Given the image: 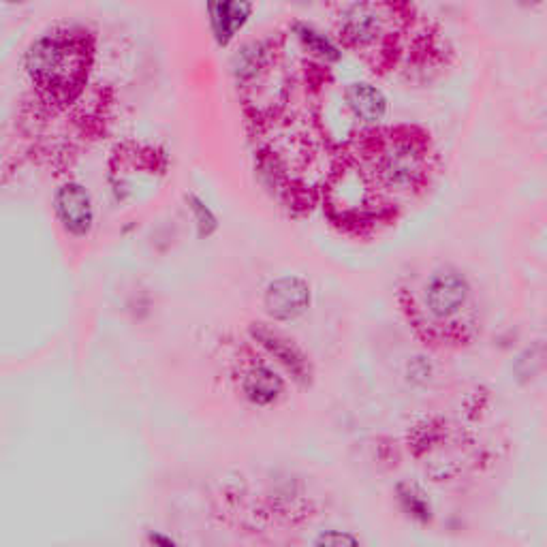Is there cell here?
Returning <instances> with one entry per match:
<instances>
[{
  "label": "cell",
  "instance_id": "1",
  "mask_svg": "<svg viewBox=\"0 0 547 547\" xmlns=\"http://www.w3.org/2000/svg\"><path fill=\"white\" fill-rule=\"evenodd\" d=\"M84 69V52L77 43L58 35H45L30 45L28 71L41 86H75Z\"/></svg>",
  "mask_w": 547,
  "mask_h": 547
},
{
  "label": "cell",
  "instance_id": "2",
  "mask_svg": "<svg viewBox=\"0 0 547 547\" xmlns=\"http://www.w3.org/2000/svg\"><path fill=\"white\" fill-rule=\"evenodd\" d=\"M263 304L274 321L298 319L310 306V287L298 276L276 278L265 289Z\"/></svg>",
  "mask_w": 547,
  "mask_h": 547
},
{
  "label": "cell",
  "instance_id": "3",
  "mask_svg": "<svg viewBox=\"0 0 547 547\" xmlns=\"http://www.w3.org/2000/svg\"><path fill=\"white\" fill-rule=\"evenodd\" d=\"M466 278L456 270L434 272L426 285V306L436 319L458 315L468 300Z\"/></svg>",
  "mask_w": 547,
  "mask_h": 547
},
{
  "label": "cell",
  "instance_id": "4",
  "mask_svg": "<svg viewBox=\"0 0 547 547\" xmlns=\"http://www.w3.org/2000/svg\"><path fill=\"white\" fill-rule=\"evenodd\" d=\"M54 206L58 221L71 236H86L92 227V221H95V210H92L90 195L82 184H62L54 195Z\"/></svg>",
  "mask_w": 547,
  "mask_h": 547
},
{
  "label": "cell",
  "instance_id": "5",
  "mask_svg": "<svg viewBox=\"0 0 547 547\" xmlns=\"http://www.w3.org/2000/svg\"><path fill=\"white\" fill-rule=\"evenodd\" d=\"M253 334L255 338L259 340V345L268 351L272 357H276L280 364H283L291 374L295 381L300 383H306L310 381V364L306 355L293 345V342L289 338H285L283 334L274 332L272 327L263 325V323H257L253 327Z\"/></svg>",
  "mask_w": 547,
  "mask_h": 547
},
{
  "label": "cell",
  "instance_id": "6",
  "mask_svg": "<svg viewBox=\"0 0 547 547\" xmlns=\"http://www.w3.org/2000/svg\"><path fill=\"white\" fill-rule=\"evenodd\" d=\"M283 387V379H280L272 368L263 364L250 366L242 374V392L257 406L274 404L280 398V394H283Z\"/></svg>",
  "mask_w": 547,
  "mask_h": 547
},
{
  "label": "cell",
  "instance_id": "7",
  "mask_svg": "<svg viewBox=\"0 0 547 547\" xmlns=\"http://www.w3.org/2000/svg\"><path fill=\"white\" fill-rule=\"evenodd\" d=\"M342 37L353 45H366L379 37L381 20L370 5H353L347 9L340 24Z\"/></svg>",
  "mask_w": 547,
  "mask_h": 547
},
{
  "label": "cell",
  "instance_id": "8",
  "mask_svg": "<svg viewBox=\"0 0 547 547\" xmlns=\"http://www.w3.org/2000/svg\"><path fill=\"white\" fill-rule=\"evenodd\" d=\"M210 11V24L216 41L221 45H227L238 30L246 24L253 5L248 3H216L208 7Z\"/></svg>",
  "mask_w": 547,
  "mask_h": 547
},
{
  "label": "cell",
  "instance_id": "9",
  "mask_svg": "<svg viewBox=\"0 0 547 547\" xmlns=\"http://www.w3.org/2000/svg\"><path fill=\"white\" fill-rule=\"evenodd\" d=\"M345 99L353 109V114L364 122H379L387 112V99L383 92L366 82L351 84L345 92Z\"/></svg>",
  "mask_w": 547,
  "mask_h": 547
},
{
  "label": "cell",
  "instance_id": "10",
  "mask_svg": "<svg viewBox=\"0 0 547 547\" xmlns=\"http://www.w3.org/2000/svg\"><path fill=\"white\" fill-rule=\"evenodd\" d=\"M398 500H400V505L406 511V515H409V518H413L421 524L430 522V518H432L430 503H428V498L424 496V492H421L417 486H411V483H400V486H398Z\"/></svg>",
  "mask_w": 547,
  "mask_h": 547
},
{
  "label": "cell",
  "instance_id": "11",
  "mask_svg": "<svg viewBox=\"0 0 547 547\" xmlns=\"http://www.w3.org/2000/svg\"><path fill=\"white\" fill-rule=\"evenodd\" d=\"M295 35L304 43V48H308L312 54H317L325 60H338L340 52L336 45L327 39L323 33H319L317 28H312L310 24H295Z\"/></svg>",
  "mask_w": 547,
  "mask_h": 547
},
{
  "label": "cell",
  "instance_id": "12",
  "mask_svg": "<svg viewBox=\"0 0 547 547\" xmlns=\"http://www.w3.org/2000/svg\"><path fill=\"white\" fill-rule=\"evenodd\" d=\"M417 169H419L417 159L409 150H398L396 154L392 152V156H389L387 163H385V174L389 176V180L398 182V184L413 180Z\"/></svg>",
  "mask_w": 547,
  "mask_h": 547
},
{
  "label": "cell",
  "instance_id": "13",
  "mask_svg": "<svg viewBox=\"0 0 547 547\" xmlns=\"http://www.w3.org/2000/svg\"><path fill=\"white\" fill-rule=\"evenodd\" d=\"M261 58H263V52H259V45L250 43V45H246V48L238 50L236 56H233V71H236V75H240V77L253 75L259 67Z\"/></svg>",
  "mask_w": 547,
  "mask_h": 547
},
{
  "label": "cell",
  "instance_id": "14",
  "mask_svg": "<svg viewBox=\"0 0 547 547\" xmlns=\"http://www.w3.org/2000/svg\"><path fill=\"white\" fill-rule=\"evenodd\" d=\"M186 201H189V208L195 214V221H197L201 236H210V233L216 229V216L212 214V210L197 195H189L186 197Z\"/></svg>",
  "mask_w": 547,
  "mask_h": 547
},
{
  "label": "cell",
  "instance_id": "15",
  "mask_svg": "<svg viewBox=\"0 0 547 547\" xmlns=\"http://www.w3.org/2000/svg\"><path fill=\"white\" fill-rule=\"evenodd\" d=\"M315 547H362V543L347 530H325L317 537Z\"/></svg>",
  "mask_w": 547,
  "mask_h": 547
}]
</instances>
